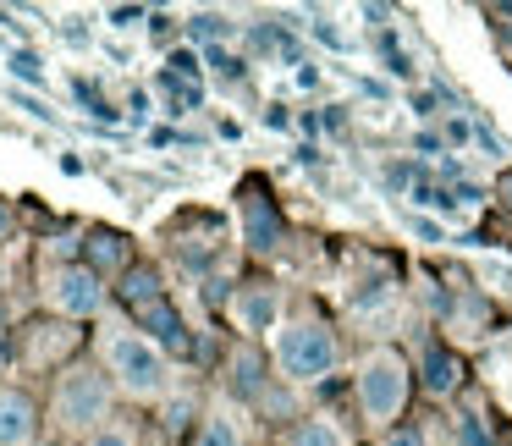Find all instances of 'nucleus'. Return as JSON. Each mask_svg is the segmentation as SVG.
Wrapping results in <instances>:
<instances>
[{
  "label": "nucleus",
  "mask_w": 512,
  "mask_h": 446,
  "mask_svg": "<svg viewBox=\"0 0 512 446\" xmlns=\"http://www.w3.org/2000/svg\"><path fill=\"white\" fill-rule=\"evenodd\" d=\"M105 369L116 375V386H122L127 397H160V391H166V353H160L144 331L116 325V331L105 336Z\"/></svg>",
  "instance_id": "1"
},
{
  "label": "nucleus",
  "mask_w": 512,
  "mask_h": 446,
  "mask_svg": "<svg viewBox=\"0 0 512 446\" xmlns=\"http://www.w3.org/2000/svg\"><path fill=\"white\" fill-rule=\"evenodd\" d=\"M276 364H281V375L298 380V386L325 380L336 369V336H331V325H325V320H292V325H281Z\"/></svg>",
  "instance_id": "2"
},
{
  "label": "nucleus",
  "mask_w": 512,
  "mask_h": 446,
  "mask_svg": "<svg viewBox=\"0 0 512 446\" xmlns=\"http://www.w3.org/2000/svg\"><path fill=\"white\" fill-rule=\"evenodd\" d=\"M105 419H111V380L100 375L94 364H78L61 375L56 386V424L61 430H105Z\"/></svg>",
  "instance_id": "3"
},
{
  "label": "nucleus",
  "mask_w": 512,
  "mask_h": 446,
  "mask_svg": "<svg viewBox=\"0 0 512 446\" xmlns=\"http://www.w3.org/2000/svg\"><path fill=\"white\" fill-rule=\"evenodd\" d=\"M358 402H364V419H375V424L397 419L402 402H408V364H402V353L375 347L364 358V369H358Z\"/></svg>",
  "instance_id": "4"
},
{
  "label": "nucleus",
  "mask_w": 512,
  "mask_h": 446,
  "mask_svg": "<svg viewBox=\"0 0 512 446\" xmlns=\"http://www.w3.org/2000/svg\"><path fill=\"white\" fill-rule=\"evenodd\" d=\"M50 303H56L67 320H89V314L105 309V287H100V270L89 265H67L50 276Z\"/></svg>",
  "instance_id": "5"
},
{
  "label": "nucleus",
  "mask_w": 512,
  "mask_h": 446,
  "mask_svg": "<svg viewBox=\"0 0 512 446\" xmlns=\"http://www.w3.org/2000/svg\"><path fill=\"white\" fill-rule=\"evenodd\" d=\"M39 430V413H34V397L17 386H0V446H28Z\"/></svg>",
  "instance_id": "6"
},
{
  "label": "nucleus",
  "mask_w": 512,
  "mask_h": 446,
  "mask_svg": "<svg viewBox=\"0 0 512 446\" xmlns=\"http://www.w3.org/2000/svg\"><path fill=\"white\" fill-rule=\"evenodd\" d=\"M133 331H144L149 342H166V347H177V353H188V331H182V314L171 309L166 298H155V303H144V309H133Z\"/></svg>",
  "instance_id": "7"
},
{
  "label": "nucleus",
  "mask_w": 512,
  "mask_h": 446,
  "mask_svg": "<svg viewBox=\"0 0 512 446\" xmlns=\"http://www.w3.org/2000/svg\"><path fill=\"white\" fill-rule=\"evenodd\" d=\"M243 243L254 248V254H270V248L281 243V215H276V204L259 199V193L243 204Z\"/></svg>",
  "instance_id": "8"
},
{
  "label": "nucleus",
  "mask_w": 512,
  "mask_h": 446,
  "mask_svg": "<svg viewBox=\"0 0 512 446\" xmlns=\"http://www.w3.org/2000/svg\"><path fill=\"white\" fill-rule=\"evenodd\" d=\"M457 380H463V364H457L446 347H424V391H435V397H452Z\"/></svg>",
  "instance_id": "9"
},
{
  "label": "nucleus",
  "mask_w": 512,
  "mask_h": 446,
  "mask_svg": "<svg viewBox=\"0 0 512 446\" xmlns=\"http://www.w3.org/2000/svg\"><path fill=\"white\" fill-rule=\"evenodd\" d=\"M237 320H243V331H270L276 325V287H248L237 303Z\"/></svg>",
  "instance_id": "10"
},
{
  "label": "nucleus",
  "mask_w": 512,
  "mask_h": 446,
  "mask_svg": "<svg viewBox=\"0 0 512 446\" xmlns=\"http://www.w3.org/2000/svg\"><path fill=\"white\" fill-rule=\"evenodd\" d=\"M155 298H166V292H160V276L149 265H133L122 276V303L127 309H144V303H155Z\"/></svg>",
  "instance_id": "11"
},
{
  "label": "nucleus",
  "mask_w": 512,
  "mask_h": 446,
  "mask_svg": "<svg viewBox=\"0 0 512 446\" xmlns=\"http://www.w3.org/2000/svg\"><path fill=\"white\" fill-rule=\"evenodd\" d=\"M188 39H199L204 50H215V39H232V17L226 12H193L188 17Z\"/></svg>",
  "instance_id": "12"
},
{
  "label": "nucleus",
  "mask_w": 512,
  "mask_h": 446,
  "mask_svg": "<svg viewBox=\"0 0 512 446\" xmlns=\"http://www.w3.org/2000/svg\"><path fill=\"white\" fill-rule=\"evenodd\" d=\"M193 446H243V430H237V419L226 408H215L210 419H204V430H199Z\"/></svg>",
  "instance_id": "13"
},
{
  "label": "nucleus",
  "mask_w": 512,
  "mask_h": 446,
  "mask_svg": "<svg viewBox=\"0 0 512 446\" xmlns=\"http://www.w3.org/2000/svg\"><path fill=\"white\" fill-rule=\"evenodd\" d=\"M232 369H237V380H232V386L243 391V397H265V364H259V353H254V347H243Z\"/></svg>",
  "instance_id": "14"
},
{
  "label": "nucleus",
  "mask_w": 512,
  "mask_h": 446,
  "mask_svg": "<svg viewBox=\"0 0 512 446\" xmlns=\"http://www.w3.org/2000/svg\"><path fill=\"white\" fill-rule=\"evenodd\" d=\"M160 89L171 94V105H166L171 116H188V111H199V105H204L199 83H182V78H171V72H160Z\"/></svg>",
  "instance_id": "15"
},
{
  "label": "nucleus",
  "mask_w": 512,
  "mask_h": 446,
  "mask_svg": "<svg viewBox=\"0 0 512 446\" xmlns=\"http://www.w3.org/2000/svg\"><path fill=\"white\" fill-rule=\"evenodd\" d=\"M6 72H12L17 83L45 89V56H34V50H6Z\"/></svg>",
  "instance_id": "16"
},
{
  "label": "nucleus",
  "mask_w": 512,
  "mask_h": 446,
  "mask_svg": "<svg viewBox=\"0 0 512 446\" xmlns=\"http://www.w3.org/2000/svg\"><path fill=\"white\" fill-rule=\"evenodd\" d=\"M292 446H347V441L331 419H303L298 430H292Z\"/></svg>",
  "instance_id": "17"
},
{
  "label": "nucleus",
  "mask_w": 512,
  "mask_h": 446,
  "mask_svg": "<svg viewBox=\"0 0 512 446\" xmlns=\"http://www.w3.org/2000/svg\"><path fill=\"white\" fill-rule=\"evenodd\" d=\"M83 243H94L89 248V270H100V265L111 270V265H122V259H127L122 254V237H116V232H89Z\"/></svg>",
  "instance_id": "18"
},
{
  "label": "nucleus",
  "mask_w": 512,
  "mask_h": 446,
  "mask_svg": "<svg viewBox=\"0 0 512 446\" xmlns=\"http://www.w3.org/2000/svg\"><path fill=\"white\" fill-rule=\"evenodd\" d=\"M380 56H386L391 78H413V61H408V50L397 45V34H380Z\"/></svg>",
  "instance_id": "19"
},
{
  "label": "nucleus",
  "mask_w": 512,
  "mask_h": 446,
  "mask_svg": "<svg viewBox=\"0 0 512 446\" xmlns=\"http://www.w3.org/2000/svg\"><path fill=\"white\" fill-rule=\"evenodd\" d=\"M72 94H78V100L89 105V116H100V122H116V111H111V105L100 100V89H94L89 78H78V83H72Z\"/></svg>",
  "instance_id": "20"
},
{
  "label": "nucleus",
  "mask_w": 512,
  "mask_h": 446,
  "mask_svg": "<svg viewBox=\"0 0 512 446\" xmlns=\"http://www.w3.org/2000/svg\"><path fill=\"white\" fill-rule=\"evenodd\" d=\"M457 446H490V430H485L479 413H463V419H457Z\"/></svg>",
  "instance_id": "21"
},
{
  "label": "nucleus",
  "mask_w": 512,
  "mask_h": 446,
  "mask_svg": "<svg viewBox=\"0 0 512 446\" xmlns=\"http://www.w3.org/2000/svg\"><path fill=\"white\" fill-rule=\"evenodd\" d=\"M204 67H215L226 83H237V78H243V61H237L232 50H221V45H215V50H204Z\"/></svg>",
  "instance_id": "22"
},
{
  "label": "nucleus",
  "mask_w": 512,
  "mask_h": 446,
  "mask_svg": "<svg viewBox=\"0 0 512 446\" xmlns=\"http://www.w3.org/2000/svg\"><path fill=\"white\" fill-rule=\"evenodd\" d=\"M166 72H171V78H182V83H199V56H193V50H171Z\"/></svg>",
  "instance_id": "23"
},
{
  "label": "nucleus",
  "mask_w": 512,
  "mask_h": 446,
  "mask_svg": "<svg viewBox=\"0 0 512 446\" xmlns=\"http://www.w3.org/2000/svg\"><path fill=\"white\" fill-rule=\"evenodd\" d=\"M309 34L320 39V45H331V50H347V34L331 23V17H314V23H309Z\"/></svg>",
  "instance_id": "24"
},
{
  "label": "nucleus",
  "mask_w": 512,
  "mask_h": 446,
  "mask_svg": "<svg viewBox=\"0 0 512 446\" xmlns=\"http://www.w3.org/2000/svg\"><path fill=\"white\" fill-rule=\"evenodd\" d=\"M474 144H479V149H485V155H490V160H507V138H496V133H490V127H485V122H474Z\"/></svg>",
  "instance_id": "25"
},
{
  "label": "nucleus",
  "mask_w": 512,
  "mask_h": 446,
  "mask_svg": "<svg viewBox=\"0 0 512 446\" xmlns=\"http://www.w3.org/2000/svg\"><path fill=\"white\" fill-rule=\"evenodd\" d=\"M83 446H133V435H127L122 424H105V430H94Z\"/></svg>",
  "instance_id": "26"
},
{
  "label": "nucleus",
  "mask_w": 512,
  "mask_h": 446,
  "mask_svg": "<svg viewBox=\"0 0 512 446\" xmlns=\"http://www.w3.org/2000/svg\"><path fill=\"white\" fill-rule=\"evenodd\" d=\"M408 232L424 237V243H446V232H441L435 221H424V215H408Z\"/></svg>",
  "instance_id": "27"
},
{
  "label": "nucleus",
  "mask_w": 512,
  "mask_h": 446,
  "mask_svg": "<svg viewBox=\"0 0 512 446\" xmlns=\"http://www.w3.org/2000/svg\"><path fill=\"white\" fill-rule=\"evenodd\" d=\"M144 6H116V12H111V28H122V34H127V28H138V23H144Z\"/></svg>",
  "instance_id": "28"
},
{
  "label": "nucleus",
  "mask_w": 512,
  "mask_h": 446,
  "mask_svg": "<svg viewBox=\"0 0 512 446\" xmlns=\"http://www.w3.org/2000/svg\"><path fill=\"white\" fill-rule=\"evenodd\" d=\"M413 177H419V171H413L408 160H402V166H386V188H391V193H402V188H408Z\"/></svg>",
  "instance_id": "29"
},
{
  "label": "nucleus",
  "mask_w": 512,
  "mask_h": 446,
  "mask_svg": "<svg viewBox=\"0 0 512 446\" xmlns=\"http://www.w3.org/2000/svg\"><path fill=\"white\" fill-rule=\"evenodd\" d=\"M386 446H430V441H424L419 424H402V430H391V441H386Z\"/></svg>",
  "instance_id": "30"
},
{
  "label": "nucleus",
  "mask_w": 512,
  "mask_h": 446,
  "mask_svg": "<svg viewBox=\"0 0 512 446\" xmlns=\"http://www.w3.org/2000/svg\"><path fill=\"white\" fill-rule=\"evenodd\" d=\"M188 413H193V402H188V397H177V402L166 408V424H171V430H182V424H188Z\"/></svg>",
  "instance_id": "31"
},
{
  "label": "nucleus",
  "mask_w": 512,
  "mask_h": 446,
  "mask_svg": "<svg viewBox=\"0 0 512 446\" xmlns=\"http://www.w3.org/2000/svg\"><path fill=\"white\" fill-rule=\"evenodd\" d=\"M468 138H474V127H468L463 116H452V122H446V144H468Z\"/></svg>",
  "instance_id": "32"
},
{
  "label": "nucleus",
  "mask_w": 512,
  "mask_h": 446,
  "mask_svg": "<svg viewBox=\"0 0 512 446\" xmlns=\"http://www.w3.org/2000/svg\"><path fill=\"white\" fill-rule=\"evenodd\" d=\"M314 83H320V67H314V61H303V67H298V89H314Z\"/></svg>",
  "instance_id": "33"
},
{
  "label": "nucleus",
  "mask_w": 512,
  "mask_h": 446,
  "mask_svg": "<svg viewBox=\"0 0 512 446\" xmlns=\"http://www.w3.org/2000/svg\"><path fill=\"white\" fill-rule=\"evenodd\" d=\"M490 281H496L501 292H512V265H490Z\"/></svg>",
  "instance_id": "34"
},
{
  "label": "nucleus",
  "mask_w": 512,
  "mask_h": 446,
  "mask_svg": "<svg viewBox=\"0 0 512 446\" xmlns=\"http://www.w3.org/2000/svg\"><path fill=\"white\" fill-rule=\"evenodd\" d=\"M358 17H369V23L380 28V23H386V17H391V12H386V6H358Z\"/></svg>",
  "instance_id": "35"
},
{
  "label": "nucleus",
  "mask_w": 512,
  "mask_h": 446,
  "mask_svg": "<svg viewBox=\"0 0 512 446\" xmlns=\"http://www.w3.org/2000/svg\"><path fill=\"white\" fill-rule=\"evenodd\" d=\"M265 127H276V133H281V127H287V111H281V105H270V111H265Z\"/></svg>",
  "instance_id": "36"
},
{
  "label": "nucleus",
  "mask_w": 512,
  "mask_h": 446,
  "mask_svg": "<svg viewBox=\"0 0 512 446\" xmlns=\"http://www.w3.org/2000/svg\"><path fill=\"white\" fill-rule=\"evenodd\" d=\"M501 193H507V199H512V177H507V182H501Z\"/></svg>",
  "instance_id": "37"
},
{
  "label": "nucleus",
  "mask_w": 512,
  "mask_h": 446,
  "mask_svg": "<svg viewBox=\"0 0 512 446\" xmlns=\"http://www.w3.org/2000/svg\"><path fill=\"white\" fill-rule=\"evenodd\" d=\"M0 226H6V204H0Z\"/></svg>",
  "instance_id": "38"
},
{
  "label": "nucleus",
  "mask_w": 512,
  "mask_h": 446,
  "mask_svg": "<svg viewBox=\"0 0 512 446\" xmlns=\"http://www.w3.org/2000/svg\"><path fill=\"white\" fill-rule=\"evenodd\" d=\"M501 12H507V17H512V6H501Z\"/></svg>",
  "instance_id": "39"
},
{
  "label": "nucleus",
  "mask_w": 512,
  "mask_h": 446,
  "mask_svg": "<svg viewBox=\"0 0 512 446\" xmlns=\"http://www.w3.org/2000/svg\"><path fill=\"white\" fill-rule=\"evenodd\" d=\"M0 358H6V353H0Z\"/></svg>",
  "instance_id": "40"
}]
</instances>
